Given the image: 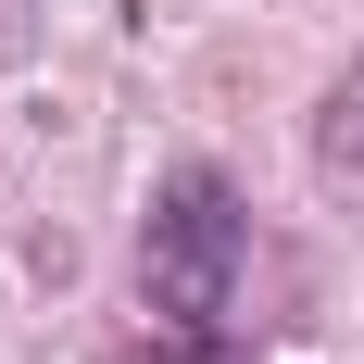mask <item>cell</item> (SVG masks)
Here are the masks:
<instances>
[{
    "mask_svg": "<svg viewBox=\"0 0 364 364\" xmlns=\"http://www.w3.org/2000/svg\"><path fill=\"white\" fill-rule=\"evenodd\" d=\"M239 264H252V214H239V188H226L214 164L164 176V201H151V226H139V301H151L176 339H201V327H226Z\"/></svg>",
    "mask_w": 364,
    "mask_h": 364,
    "instance_id": "1",
    "label": "cell"
},
{
    "mask_svg": "<svg viewBox=\"0 0 364 364\" xmlns=\"http://www.w3.org/2000/svg\"><path fill=\"white\" fill-rule=\"evenodd\" d=\"M314 188L364 214V50L339 63V88L314 101Z\"/></svg>",
    "mask_w": 364,
    "mask_h": 364,
    "instance_id": "2",
    "label": "cell"
},
{
    "mask_svg": "<svg viewBox=\"0 0 364 364\" xmlns=\"http://www.w3.org/2000/svg\"><path fill=\"white\" fill-rule=\"evenodd\" d=\"M164 364H252V352H226V339L201 327V339H176V352H164Z\"/></svg>",
    "mask_w": 364,
    "mask_h": 364,
    "instance_id": "3",
    "label": "cell"
},
{
    "mask_svg": "<svg viewBox=\"0 0 364 364\" xmlns=\"http://www.w3.org/2000/svg\"><path fill=\"white\" fill-rule=\"evenodd\" d=\"M0 13H13V0H0Z\"/></svg>",
    "mask_w": 364,
    "mask_h": 364,
    "instance_id": "4",
    "label": "cell"
}]
</instances>
